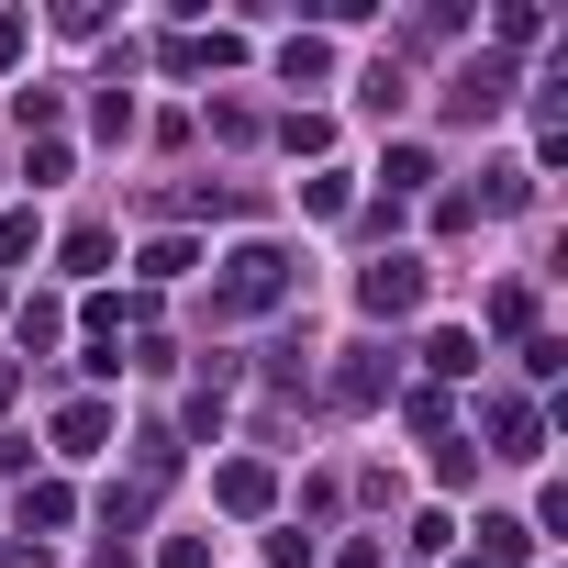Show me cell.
<instances>
[{"label":"cell","mask_w":568,"mask_h":568,"mask_svg":"<svg viewBox=\"0 0 568 568\" xmlns=\"http://www.w3.org/2000/svg\"><path fill=\"white\" fill-rule=\"evenodd\" d=\"M223 267H234V278H223V302H234V313H256V302L291 291V256H278V245H234Z\"/></svg>","instance_id":"cell-1"},{"label":"cell","mask_w":568,"mask_h":568,"mask_svg":"<svg viewBox=\"0 0 568 568\" xmlns=\"http://www.w3.org/2000/svg\"><path fill=\"white\" fill-rule=\"evenodd\" d=\"M34 234H45L34 212H0V256H34Z\"/></svg>","instance_id":"cell-12"},{"label":"cell","mask_w":568,"mask_h":568,"mask_svg":"<svg viewBox=\"0 0 568 568\" xmlns=\"http://www.w3.org/2000/svg\"><path fill=\"white\" fill-rule=\"evenodd\" d=\"M278 79H335V45L302 34V45H278Z\"/></svg>","instance_id":"cell-8"},{"label":"cell","mask_w":568,"mask_h":568,"mask_svg":"<svg viewBox=\"0 0 568 568\" xmlns=\"http://www.w3.org/2000/svg\"><path fill=\"white\" fill-rule=\"evenodd\" d=\"M212 490H223V501H234V513H256V501H267V468H223V479H212Z\"/></svg>","instance_id":"cell-11"},{"label":"cell","mask_w":568,"mask_h":568,"mask_svg":"<svg viewBox=\"0 0 568 568\" xmlns=\"http://www.w3.org/2000/svg\"><path fill=\"white\" fill-rule=\"evenodd\" d=\"M267 568H324V546H313L302 524H278V535H267Z\"/></svg>","instance_id":"cell-9"},{"label":"cell","mask_w":568,"mask_h":568,"mask_svg":"<svg viewBox=\"0 0 568 568\" xmlns=\"http://www.w3.org/2000/svg\"><path fill=\"white\" fill-rule=\"evenodd\" d=\"M413 302H424V256H379V267L357 278V313H379V324L413 313Z\"/></svg>","instance_id":"cell-2"},{"label":"cell","mask_w":568,"mask_h":568,"mask_svg":"<svg viewBox=\"0 0 568 568\" xmlns=\"http://www.w3.org/2000/svg\"><path fill=\"white\" fill-rule=\"evenodd\" d=\"M390 190H435V156L424 145H390Z\"/></svg>","instance_id":"cell-10"},{"label":"cell","mask_w":568,"mask_h":568,"mask_svg":"<svg viewBox=\"0 0 568 568\" xmlns=\"http://www.w3.org/2000/svg\"><path fill=\"white\" fill-rule=\"evenodd\" d=\"M23 57V12H0V68H12Z\"/></svg>","instance_id":"cell-13"},{"label":"cell","mask_w":568,"mask_h":568,"mask_svg":"<svg viewBox=\"0 0 568 568\" xmlns=\"http://www.w3.org/2000/svg\"><path fill=\"white\" fill-rule=\"evenodd\" d=\"M101 256H112V234H101V223H79V234L57 245V267H68V278H101Z\"/></svg>","instance_id":"cell-6"},{"label":"cell","mask_w":568,"mask_h":568,"mask_svg":"<svg viewBox=\"0 0 568 568\" xmlns=\"http://www.w3.org/2000/svg\"><path fill=\"white\" fill-rule=\"evenodd\" d=\"M101 446H112V413L101 402H68L57 413V457H101Z\"/></svg>","instance_id":"cell-3"},{"label":"cell","mask_w":568,"mask_h":568,"mask_svg":"<svg viewBox=\"0 0 568 568\" xmlns=\"http://www.w3.org/2000/svg\"><path fill=\"white\" fill-rule=\"evenodd\" d=\"M134 267H145V278H156V291H168V278H190V267H201V256H190V234H156V245H145V256H134Z\"/></svg>","instance_id":"cell-5"},{"label":"cell","mask_w":568,"mask_h":568,"mask_svg":"<svg viewBox=\"0 0 568 568\" xmlns=\"http://www.w3.org/2000/svg\"><path fill=\"white\" fill-rule=\"evenodd\" d=\"M424 368H435V379H468V368H479V346L446 324V335H424Z\"/></svg>","instance_id":"cell-7"},{"label":"cell","mask_w":568,"mask_h":568,"mask_svg":"<svg viewBox=\"0 0 568 568\" xmlns=\"http://www.w3.org/2000/svg\"><path fill=\"white\" fill-rule=\"evenodd\" d=\"M23 524H34V535H68V524H79V490H68V479H34V490H23Z\"/></svg>","instance_id":"cell-4"}]
</instances>
